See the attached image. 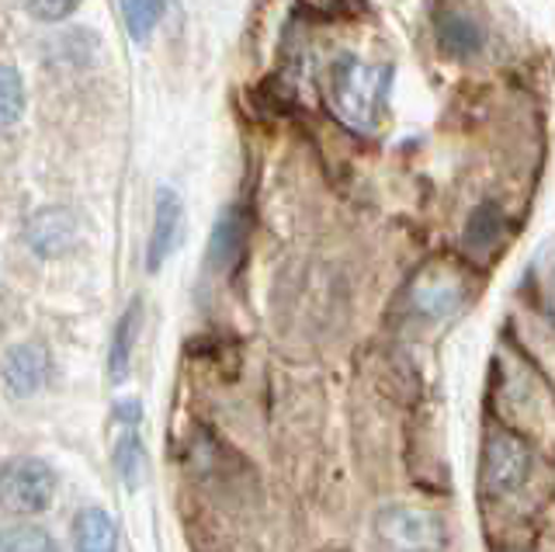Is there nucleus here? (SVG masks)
<instances>
[{
  "label": "nucleus",
  "instance_id": "obj_1",
  "mask_svg": "<svg viewBox=\"0 0 555 552\" xmlns=\"http://www.w3.org/2000/svg\"><path fill=\"white\" fill-rule=\"evenodd\" d=\"M389 70L364 63L354 53H340L326 70V101L340 123L369 132L378 123L382 94H386Z\"/></svg>",
  "mask_w": 555,
  "mask_h": 552
},
{
  "label": "nucleus",
  "instance_id": "obj_2",
  "mask_svg": "<svg viewBox=\"0 0 555 552\" xmlns=\"http://www.w3.org/2000/svg\"><path fill=\"white\" fill-rule=\"evenodd\" d=\"M531 473V448L517 435L493 427L482 441V490L490 497H511L525 487Z\"/></svg>",
  "mask_w": 555,
  "mask_h": 552
},
{
  "label": "nucleus",
  "instance_id": "obj_3",
  "mask_svg": "<svg viewBox=\"0 0 555 552\" xmlns=\"http://www.w3.org/2000/svg\"><path fill=\"white\" fill-rule=\"evenodd\" d=\"M375 528H378V539L392 552H441L444 545L441 517L424 508L392 504L386 511H378Z\"/></svg>",
  "mask_w": 555,
  "mask_h": 552
},
{
  "label": "nucleus",
  "instance_id": "obj_4",
  "mask_svg": "<svg viewBox=\"0 0 555 552\" xmlns=\"http://www.w3.org/2000/svg\"><path fill=\"white\" fill-rule=\"evenodd\" d=\"M56 497V473L42 459H14L4 470V500L14 514H42Z\"/></svg>",
  "mask_w": 555,
  "mask_h": 552
},
{
  "label": "nucleus",
  "instance_id": "obj_5",
  "mask_svg": "<svg viewBox=\"0 0 555 552\" xmlns=\"http://www.w3.org/2000/svg\"><path fill=\"white\" fill-rule=\"evenodd\" d=\"M22 236H25V247L35 257L52 261V257H63L77 247L80 227H77V216L63 209V205H46V209H35L25 219Z\"/></svg>",
  "mask_w": 555,
  "mask_h": 552
},
{
  "label": "nucleus",
  "instance_id": "obj_6",
  "mask_svg": "<svg viewBox=\"0 0 555 552\" xmlns=\"http://www.w3.org/2000/svg\"><path fill=\"white\" fill-rule=\"evenodd\" d=\"M181 233H184V202L173 188H160L153 202V227L146 240V268L160 271L164 261L181 247Z\"/></svg>",
  "mask_w": 555,
  "mask_h": 552
},
{
  "label": "nucleus",
  "instance_id": "obj_7",
  "mask_svg": "<svg viewBox=\"0 0 555 552\" xmlns=\"http://www.w3.org/2000/svg\"><path fill=\"white\" fill-rule=\"evenodd\" d=\"M49 369H52V361H49L46 344H39V341L11 344L4 355V386L11 396H17V400H28V396L46 389Z\"/></svg>",
  "mask_w": 555,
  "mask_h": 552
},
{
  "label": "nucleus",
  "instance_id": "obj_8",
  "mask_svg": "<svg viewBox=\"0 0 555 552\" xmlns=\"http://www.w3.org/2000/svg\"><path fill=\"white\" fill-rule=\"evenodd\" d=\"M247 230H250V219L243 213V205H225L212 227V236H208V254H205L208 268L233 271L240 265L243 251H247Z\"/></svg>",
  "mask_w": 555,
  "mask_h": 552
},
{
  "label": "nucleus",
  "instance_id": "obj_9",
  "mask_svg": "<svg viewBox=\"0 0 555 552\" xmlns=\"http://www.w3.org/2000/svg\"><path fill=\"white\" fill-rule=\"evenodd\" d=\"M410 306L424 320L441 323V320H448L462 306V285L444 279V274H424V279L416 282L413 292H410Z\"/></svg>",
  "mask_w": 555,
  "mask_h": 552
},
{
  "label": "nucleus",
  "instance_id": "obj_10",
  "mask_svg": "<svg viewBox=\"0 0 555 552\" xmlns=\"http://www.w3.org/2000/svg\"><path fill=\"white\" fill-rule=\"evenodd\" d=\"M139 323H143V299H132L126 306V313L118 317L112 344H108V378L112 383H126L135 341H139Z\"/></svg>",
  "mask_w": 555,
  "mask_h": 552
},
{
  "label": "nucleus",
  "instance_id": "obj_11",
  "mask_svg": "<svg viewBox=\"0 0 555 552\" xmlns=\"http://www.w3.org/2000/svg\"><path fill=\"white\" fill-rule=\"evenodd\" d=\"M74 542L77 552H118V525L108 511L83 508L74 517Z\"/></svg>",
  "mask_w": 555,
  "mask_h": 552
},
{
  "label": "nucleus",
  "instance_id": "obj_12",
  "mask_svg": "<svg viewBox=\"0 0 555 552\" xmlns=\"http://www.w3.org/2000/svg\"><path fill=\"white\" fill-rule=\"evenodd\" d=\"M438 42L448 56H476L486 46V28L468 14L451 11L438 22Z\"/></svg>",
  "mask_w": 555,
  "mask_h": 552
},
{
  "label": "nucleus",
  "instance_id": "obj_13",
  "mask_svg": "<svg viewBox=\"0 0 555 552\" xmlns=\"http://www.w3.org/2000/svg\"><path fill=\"white\" fill-rule=\"evenodd\" d=\"M503 230H507V222H503V213L496 202H482L476 205L473 213L465 219V230H462V240L468 251H493L500 240H503Z\"/></svg>",
  "mask_w": 555,
  "mask_h": 552
},
{
  "label": "nucleus",
  "instance_id": "obj_14",
  "mask_svg": "<svg viewBox=\"0 0 555 552\" xmlns=\"http://www.w3.org/2000/svg\"><path fill=\"white\" fill-rule=\"evenodd\" d=\"M139 424H126V431L118 435L115 441V470L121 476L129 490L139 487V479H143V470H146V455H143V441H139Z\"/></svg>",
  "mask_w": 555,
  "mask_h": 552
},
{
  "label": "nucleus",
  "instance_id": "obj_15",
  "mask_svg": "<svg viewBox=\"0 0 555 552\" xmlns=\"http://www.w3.org/2000/svg\"><path fill=\"white\" fill-rule=\"evenodd\" d=\"M164 4L167 0H118L121 8V22H126V31L132 42H146L156 25L164 18Z\"/></svg>",
  "mask_w": 555,
  "mask_h": 552
},
{
  "label": "nucleus",
  "instance_id": "obj_16",
  "mask_svg": "<svg viewBox=\"0 0 555 552\" xmlns=\"http://www.w3.org/2000/svg\"><path fill=\"white\" fill-rule=\"evenodd\" d=\"M22 115H25V80L17 74V66L8 63L4 74H0V123H4V129H14Z\"/></svg>",
  "mask_w": 555,
  "mask_h": 552
},
{
  "label": "nucleus",
  "instance_id": "obj_17",
  "mask_svg": "<svg viewBox=\"0 0 555 552\" xmlns=\"http://www.w3.org/2000/svg\"><path fill=\"white\" fill-rule=\"evenodd\" d=\"M4 552H56V542L39 525H11L4 531Z\"/></svg>",
  "mask_w": 555,
  "mask_h": 552
},
{
  "label": "nucleus",
  "instance_id": "obj_18",
  "mask_svg": "<svg viewBox=\"0 0 555 552\" xmlns=\"http://www.w3.org/2000/svg\"><path fill=\"white\" fill-rule=\"evenodd\" d=\"M80 4H83V0H22V8L31 14L35 22H42V25L69 18V14H74Z\"/></svg>",
  "mask_w": 555,
  "mask_h": 552
},
{
  "label": "nucleus",
  "instance_id": "obj_19",
  "mask_svg": "<svg viewBox=\"0 0 555 552\" xmlns=\"http://www.w3.org/2000/svg\"><path fill=\"white\" fill-rule=\"evenodd\" d=\"M548 313L555 320V271H552V279H548Z\"/></svg>",
  "mask_w": 555,
  "mask_h": 552
}]
</instances>
